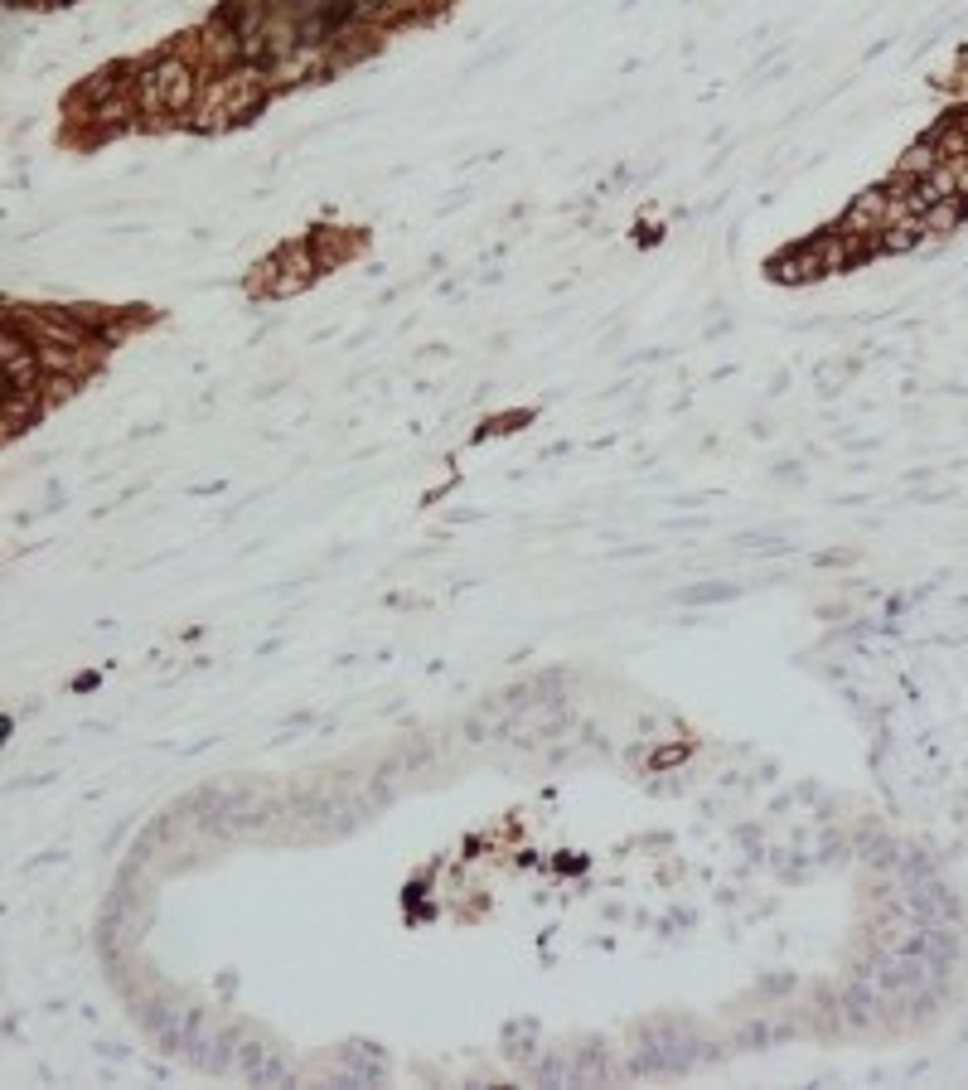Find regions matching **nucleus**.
<instances>
[{"instance_id":"7ed1b4c3","label":"nucleus","mask_w":968,"mask_h":1090,"mask_svg":"<svg viewBox=\"0 0 968 1090\" xmlns=\"http://www.w3.org/2000/svg\"><path fill=\"white\" fill-rule=\"evenodd\" d=\"M305 243H310L315 262L330 271V267H339L344 258H353V252H359V233H330V228H320V233L305 238Z\"/></svg>"},{"instance_id":"f03ea898","label":"nucleus","mask_w":968,"mask_h":1090,"mask_svg":"<svg viewBox=\"0 0 968 1090\" xmlns=\"http://www.w3.org/2000/svg\"><path fill=\"white\" fill-rule=\"evenodd\" d=\"M44 412H48L44 388H35V393H5V437H15V431H29Z\"/></svg>"},{"instance_id":"f257e3e1","label":"nucleus","mask_w":968,"mask_h":1090,"mask_svg":"<svg viewBox=\"0 0 968 1090\" xmlns=\"http://www.w3.org/2000/svg\"><path fill=\"white\" fill-rule=\"evenodd\" d=\"M320 271H325V267L315 262L310 243H296V248H281L277 258L257 262L252 277H247V291L252 296H296V291H305V286L320 277Z\"/></svg>"}]
</instances>
